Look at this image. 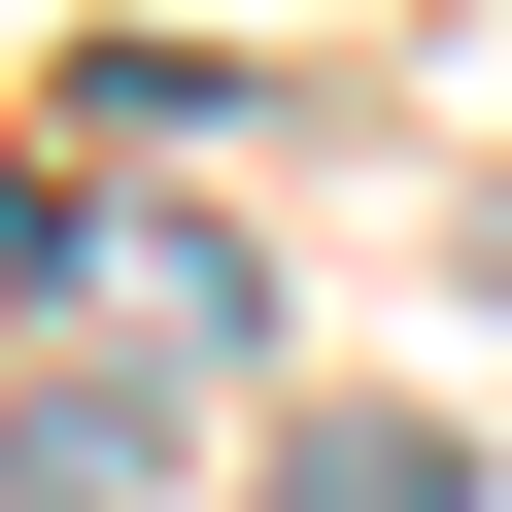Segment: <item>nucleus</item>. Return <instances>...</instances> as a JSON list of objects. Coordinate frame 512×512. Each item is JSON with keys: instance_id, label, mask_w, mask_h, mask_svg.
Masks as SVG:
<instances>
[{"instance_id": "nucleus-1", "label": "nucleus", "mask_w": 512, "mask_h": 512, "mask_svg": "<svg viewBox=\"0 0 512 512\" xmlns=\"http://www.w3.org/2000/svg\"><path fill=\"white\" fill-rule=\"evenodd\" d=\"M274 512H444V444L376 410V444H274Z\"/></svg>"}]
</instances>
